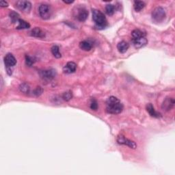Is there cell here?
<instances>
[{
    "label": "cell",
    "mask_w": 175,
    "mask_h": 175,
    "mask_svg": "<svg viewBox=\"0 0 175 175\" xmlns=\"http://www.w3.org/2000/svg\"><path fill=\"white\" fill-rule=\"evenodd\" d=\"M106 112L110 114H118L123 110V105L118 98L111 96L106 101Z\"/></svg>",
    "instance_id": "1"
},
{
    "label": "cell",
    "mask_w": 175,
    "mask_h": 175,
    "mask_svg": "<svg viewBox=\"0 0 175 175\" xmlns=\"http://www.w3.org/2000/svg\"><path fill=\"white\" fill-rule=\"evenodd\" d=\"M147 34L144 31L136 29L132 31L131 32V41L134 46L136 49H140L147 45L148 43V40L147 38Z\"/></svg>",
    "instance_id": "2"
},
{
    "label": "cell",
    "mask_w": 175,
    "mask_h": 175,
    "mask_svg": "<svg viewBox=\"0 0 175 175\" xmlns=\"http://www.w3.org/2000/svg\"><path fill=\"white\" fill-rule=\"evenodd\" d=\"M92 20L95 23V27L99 30H102L107 27V18L104 14L99 10H92Z\"/></svg>",
    "instance_id": "3"
},
{
    "label": "cell",
    "mask_w": 175,
    "mask_h": 175,
    "mask_svg": "<svg viewBox=\"0 0 175 175\" xmlns=\"http://www.w3.org/2000/svg\"><path fill=\"white\" fill-rule=\"evenodd\" d=\"M152 19L155 23H161L165 19L166 13L162 7H157L152 12Z\"/></svg>",
    "instance_id": "4"
},
{
    "label": "cell",
    "mask_w": 175,
    "mask_h": 175,
    "mask_svg": "<svg viewBox=\"0 0 175 175\" xmlns=\"http://www.w3.org/2000/svg\"><path fill=\"white\" fill-rule=\"evenodd\" d=\"M38 12H39L40 16H41V17L42 18V19H45V20L49 19L51 15V7H50V6L48 4H41V6H39Z\"/></svg>",
    "instance_id": "5"
},
{
    "label": "cell",
    "mask_w": 175,
    "mask_h": 175,
    "mask_svg": "<svg viewBox=\"0 0 175 175\" xmlns=\"http://www.w3.org/2000/svg\"><path fill=\"white\" fill-rule=\"evenodd\" d=\"M117 142L119 144L126 145L129 148H133V149H136L137 148V144L136 142L134 141H132V140L128 138H127V137L123 136V135H119L117 137Z\"/></svg>",
    "instance_id": "6"
},
{
    "label": "cell",
    "mask_w": 175,
    "mask_h": 175,
    "mask_svg": "<svg viewBox=\"0 0 175 175\" xmlns=\"http://www.w3.org/2000/svg\"><path fill=\"white\" fill-rule=\"evenodd\" d=\"M56 75H57L56 71L53 69V68L44 70L40 72V76H41V78L42 79L46 81L52 80L53 79L55 78V77L56 76Z\"/></svg>",
    "instance_id": "7"
},
{
    "label": "cell",
    "mask_w": 175,
    "mask_h": 175,
    "mask_svg": "<svg viewBox=\"0 0 175 175\" xmlns=\"http://www.w3.org/2000/svg\"><path fill=\"white\" fill-rule=\"evenodd\" d=\"M16 7L21 10V12L25 13H29L31 9V4L28 1H18L16 3Z\"/></svg>",
    "instance_id": "8"
},
{
    "label": "cell",
    "mask_w": 175,
    "mask_h": 175,
    "mask_svg": "<svg viewBox=\"0 0 175 175\" xmlns=\"http://www.w3.org/2000/svg\"><path fill=\"white\" fill-rule=\"evenodd\" d=\"M75 16L79 21L84 22V21L87 19L88 16V10L85 8L79 7L77 8Z\"/></svg>",
    "instance_id": "9"
},
{
    "label": "cell",
    "mask_w": 175,
    "mask_h": 175,
    "mask_svg": "<svg viewBox=\"0 0 175 175\" xmlns=\"http://www.w3.org/2000/svg\"><path fill=\"white\" fill-rule=\"evenodd\" d=\"M4 64L6 68H10L16 65L17 60L12 54H8L4 58Z\"/></svg>",
    "instance_id": "10"
},
{
    "label": "cell",
    "mask_w": 175,
    "mask_h": 175,
    "mask_svg": "<svg viewBox=\"0 0 175 175\" xmlns=\"http://www.w3.org/2000/svg\"><path fill=\"white\" fill-rule=\"evenodd\" d=\"M174 99L173 98L168 97L164 100L161 107H162L163 110L169 111L174 107Z\"/></svg>",
    "instance_id": "11"
},
{
    "label": "cell",
    "mask_w": 175,
    "mask_h": 175,
    "mask_svg": "<svg viewBox=\"0 0 175 175\" xmlns=\"http://www.w3.org/2000/svg\"><path fill=\"white\" fill-rule=\"evenodd\" d=\"M77 69V64L73 62H68L63 68L64 73L70 74L75 72Z\"/></svg>",
    "instance_id": "12"
},
{
    "label": "cell",
    "mask_w": 175,
    "mask_h": 175,
    "mask_svg": "<svg viewBox=\"0 0 175 175\" xmlns=\"http://www.w3.org/2000/svg\"><path fill=\"white\" fill-rule=\"evenodd\" d=\"M147 111L149 114L150 116L155 118H160L161 116V114L159 112H156L154 107L151 103H148L147 105Z\"/></svg>",
    "instance_id": "13"
},
{
    "label": "cell",
    "mask_w": 175,
    "mask_h": 175,
    "mask_svg": "<svg viewBox=\"0 0 175 175\" xmlns=\"http://www.w3.org/2000/svg\"><path fill=\"white\" fill-rule=\"evenodd\" d=\"M129 45L127 43L126 41H121L118 42L117 45V49L118 51L121 53V54H124V53L127 51V50L129 49Z\"/></svg>",
    "instance_id": "14"
},
{
    "label": "cell",
    "mask_w": 175,
    "mask_h": 175,
    "mask_svg": "<svg viewBox=\"0 0 175 175\" xmlns=\"http://www.w3.org/2000/svg\"><path fill=\"white\" fill-rule=\"evenodd\" d=\"M79 47L84 51H89L92 48V44L88 41H83L79 43Z\"/></svg>",
    "instance_id": "15"
},
{
    "label": "cell",
    "mask_w": 175,
    "mask_h": 175,
    "mask_svg": "<svg viewBox=\"0 0 175 175\" xmlns=\"http://www.w3.org/2000/svg\"><path fill=\"white\" fill-rule=\"evenodd\" d=\"M31 36L36 37V38H43L45 33L39 28H35L31 30Z\"/></svg>",
    "instance_id": "16"
},
{
    "label": "cell",
    "mask_w": 175,
    "mask_h": 175,
    "mask_svg": "<svg viewBox=\"0 0 175 175\" xmlns=\"http://www.w3.org/2000/svg\"><path fill=\"white\" fill-rule=\"evenodd\" d=\"M30 28V25L23 19H20L18 21V25L17 27V30H23V29H28Z\"/></svg>",
    "instance_id": "17"
},
{
    "label": "cell",
    "mask_w": 175,
    "mask_h": 175,
    "mask_svg": "<svg viewBox=\"0 0 175 175\" xmlns=\"http://www.w3.org/2000/svg\"><path fill=\"white\" fill-rule=\"evenodd\" d=\"M134 9L136 12H140L145 7V4L144 2L141 1H136L134 2Z\"/></svg>",
    "instance_id": "18"
},
{
    "label": "cell",
    "mask_w": 175,
    "mask_h": 175,
    "mask_svg": "<svg viewBox=\"0 0 175 175\" xmlns=\"http://www.w3.org/2000/svg\"><path fill=\"white\" fill-rule=\"evenodd\" d=\"M51 51L53 55L56 58H60L62 57V54L60 51V48L58 45H54L51 49Z\"/></svg>",
    "instance_id": "19"
},
{
    "label": "cell",
    "mask_w": 175,
    "mask_h": 175,
    "mask_svg": "<svg viewBox=\"0 0 175 175\" xmlns=\"http://www.w3.org/2000/svg\"><path fill=\"white\" fill-rule=\"evenodd\" d=\"M9 16H10V20H11L12 23H15L16 22H18V21L20 20L19 15H18L17 12H16L15 11L10 12Z\"/></svg>",
    "instance_id": "20"
},
{
    "label": "cell",
    "mask_w": 175,
    "mask_h": 175,
    "mask_svg": "<svg viewBox=\"0 0 175 175\" xmlns=\"http://www.w3.org/2000/svg\"><path fill=\"white\" fill-rule=\"evenodd\" d=\"M19 90L21 92L25 94H28L30 92V88L29 86V85L26 83H23L20 85Z\"/></svg>",
    "instance_id": "21"
},
{
    "label": "cell",
    "mask_w": 175,
    "mask_h": 175,
    "mask_svg": "<svg viewBox=\"0 0 175 175\" xmlns=\"http://www.w3.org/2000/svg\"><path fill=\"white\" fill-rule=\"evenodd\" d=\"M105 12L109 16H112L114 14L115 8L112 4H107L105 6Z\"/></svg>",
    "instance_id": "22"
},
{
    "label": "cell",
    "mask_w": 175,
    "mask_h": 175,
    "mask_svg": "<svg viewBox=\"0 0 175 175\" xmlns=\"http://www.w3.org/2000/svg\"><path fill=\"white\" fill-rule=\"evenodd\" d=\"M35 62L36 60L33 57H31L30 55H25V63L29 67L32 66Z\"/></svg>",
    "instance_id": "23"
},
{
    "label": "cell",
    "mask_w": 175,
    "mask_h": 175,
    "mask_svg": "<svg viewBox=\"0 0 175 175\" xmlns=\"http://www.w3.org/2000/svg\"><path fill=\"white\" fill-rule=\"evenodd\" d=\"M73 97V93L71 91H67L64 92L62 95V99L66 101H70Z\"/></svg>",
    "instance_id": "24"
},
{
    "label": "cell",
    "mask_w": 175,
    "mask_h": 175,
    "mask_svg": "<svg viewBox=\"0 0 175 175\" xmlns=\"http://www.w3.org/2000/svg\"><path fill=\"white\" fill-rule=\"evenodd\" d=\"M91 108L92 110H97L98 109V103L95 99H92L91 103Z\"/></svg>",
    "instance_id": "25"
},
{
    "label": "cell",
    "mask_w": 175,
    "mask_h": 175,
    "mask_svg": "<svg viewBox=\"0 0 175 175\" xmlns=\"http://www.w3.org/2000/svg\"><path fill=\"white\" fill-rule=\"evenodd\" d=\"M42 92H43V90H42V88L38 86L34 91V94L38 97V96H40V95L42 93Z\"/></svg>",
    "instance_id": "26"
},
{
    "label": "cell",
    "mask_w": 175,
    "mask_h": 175,
    "mask_svg": "<svg viewBox=\"0 0 175 175\" xmlns=\"http://www.w3.org/2000/svg\"><path fill=\"white\" fill-rule=\"evenodd\" d=\"M0 6H1V7H8V4L6 1H1V2H0Z\"/></svg>",
    "instance_id": "27"
},
{
    "label": "cell",
    "mask_w": 175,
    "mask_h": 175,
    "mask_svg": "<svg viewBox=\"0 0 175 175\" xmlns=\"http://www.w3.org/2000/svg\"><path fill=\"white\" fill-rule=\"evenodd\" d=\"M64 2L65 4H72V3H73V1H72V2H65V1H64Z\"/></svg>",
    "instance_id": "28"
}]
</instances>
